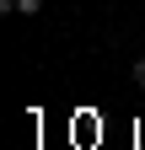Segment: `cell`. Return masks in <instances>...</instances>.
Segmentation results:
<instances>
[{
  "label": "cell",
  "mask_w": 145,
  "mask_h": 150,
  "mask_svg": "<svg viewBox=\"0 0 145 150\" xmlns=\"http://www.w3.org/2000/svg\"><path fill=\"white\" fill-rule=\"evenodd\" d=\"M129 75H134V86L145 91V59H134V70H129Z\"/></svg>",
  "instance_id": "obj_2"
},
{
  "label": "cell",
  "mask_w": 145,
  "mask_h": 150,
  "mask_svg": "<svg viewBox=\"0 0 145 150\" xmlns=\"http://www.w3.org/2000/svg\"><path fill=\"white\" fill-rule=\"evenodd\" d=\"M11 11H16V16H38V11H43V0H11Z\"/></svg>",
  "instance_id": "obj_1"
}]
</instances>
